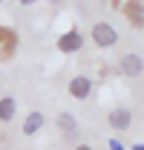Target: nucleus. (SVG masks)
<instances>
[{"mask_svg":"<svg viewBox=\"0 0 144 150\" xmlns=\"http://www.w3.org/2000/svg\"><path fill=\"white\" fill-rule=\"evenodd\" d=\"M90 38L95 46H101V49H109V46H115L118 43V29L112 26V23H107V20H95L90 29Z\"/></svg>","mask_w":144,"mask_h":150,"instance_id":"nucleus-1","label":"nucleus"},{"mask_svg":"<svg viewBox=\"0 0 144 150\" xmlns=\"http://www.w3.org/2000/svg\"><path fill=\"white\" fill-rule=\"evenodd\" d=\"M118 72L124 75V78H141L144 58L138 55V52H127V55H121V61H118Z\"/></svg>","mask_w":144,"mask_h":150,"instance_id":"nucleus-2","label":"nucleus"},{"mask_svg":"<svg viewBox=\"0 0 144 150\" xmlns=\"http://www.w3.org/2000/svg\"><path fill=\"white\" fill-rule=\"evenodd\" d=\"M81 46H84V35L78 29H69V32H64V35L58 38V52H64V55L81 52Z\"/></svg>","mask_w":144,"mask_h":150,"instance_id":"nucleus-3","label":"nucleus"},{"mask_svg":"<svg viewBox=\"0 0 144 150\" xmlns=\"http://www.w3.org/2000/svg\"><path fill=\"white\" fill-rule=\"evenodd\" d=\"M107 121H109V127L112 130H118V133H124L133 127V110L130 107H112L107 115Z\"/></svg>","mask_w":144,"mask_h":150,"instance_id":"nucleus-4","label":"nucleus"},{"mask_svg":"<svg viewBox=\"0 0 144 150\" xmlns=\"http://www.w3.org/2000/svg\"><path fill=\"white\" fill-rule=\"evenodd\" d=\"M69 95L75 101H87L92 95V78L90 75H75L69 81Z\"/></svg>","mask_w":144,"mask_h":150,"instance_id":"nucleus-5","label":"nucleus"},{"mask_svg":"<svg viewBox=\"0 0 144 150\" xmlns=\"http://www.w3.org/2000/svg\"><path fill=\"white\" fill-rule=\"evenodd\" d=\"M55 124H58V130L64 133L66 139H78V121H75V115H72V112H58Z\"/></svg>","mask_w":144,"mask_h":150,"instance_id":"nucleus-6","label":"nucleus"},{"mask_svg":"<svg viewBox=\"0 0 144 150\" xmlns=\"http://www.w3.org/2000/svg\"><path fill=\"white\" fill-rule=\"evenodd\" d=\"M43 124H46V115L40 110H32L26 115V121H23V136H35V133L43 130Z\"/></svg>","mask_w":144,"mask_h":150,"instance_id":"nucleus-7","label":"nucleus"},{"mask_svg":"<svg viewBox=\"0 0 144 150\" xmlns=\"http://www.w3.org/2000/svg\"><path fill=\"white\" fill-rule=\"evenodd\" d=\"M18 115V98L15 95H3L0 98V121H12Z\"/></svg>","mask_w":144,"mask_h":150,"instance_id":"nucleus-8","label":"nucleus"},{"mask_svg":"<svg viewBox=\"0 0 144 150\" xmlns=\"http://www.w3.org/2000/svg\"><path fill=\"white\" fill-rule=\"evenodd\" d=\"M124 12H127V18L133 20L136 26H141V0H130L124 6Z\"/></svg>","mask_w":144,"mask_h":150,"instance_id":"nucleus-9","label":"nucleus"},{"mask_svg":"<svg viewBox=\"0 0 144 150\" xmlns=\"http://www.w3.org/2000/svg\"><path fill=\"white\" fill-rule=\"evenodd\" d=\"M109 150H124V144H121L118 139H112V142H109Z\"/></svg>","mask_w":144,"mask_h":150,"instance_id":"nucleus-10","label":"nucleus"},{"mask_svg":"<svg viewBox=\"0 0 144 150\" xmlns=\"http://www.w3.org/2000/svg\"><path fill=\"white\" fill-rule=\"evenodd\" d=\"M18 3H20V6H35L37 0H18Z\"/></svg>","mask_w":144,"mask_h":150,"instance_id":"nucleus-11","label":"nucleus"},{"mask_svg":"<svg viewBox=\"0 0 144 150\" xmlns=\"http://www.w3.org/2000/svg\"><path fill=\"white\" fill-rule=\"evenodd\" d=\"M75 150H92L90 144H75Z\"/></svg>","mask_w":144,"mask_h":150,"instance_id":"nucleus-12","label":"nucleus"},{"mask_svg":"<svg viewBox=\"0 0 144 150\" xmlns=\"http://www.w3.org/2000/svg\"><path fill=\"white\" fill-rule=\"evenodd\" d=\"M49 3H52V6H64L66 0H49Z\"/></svg>","mask_w":144,"mask_h":150,"instance_id":"nucleus-13","label":"nucleus"}]
</instances>
